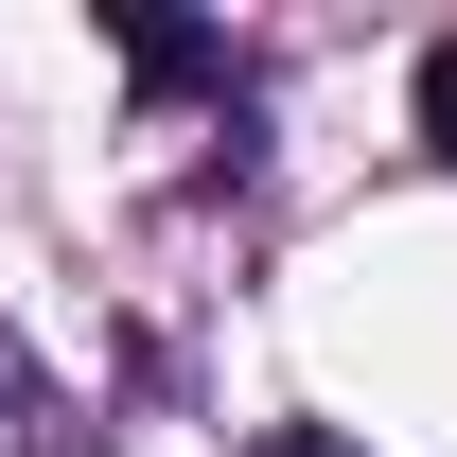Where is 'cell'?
<instances>
[{
	"mask_svg": "<svg viewBox=\"0 0 457 457\" xmlns=\"http://www.w3.org/2000/svg\"><path fill=\"white\" fill-rule=\"evenodd\" d=\"M123 71H141V88H228V106H246L228 36H194V18H141V0H123Z\"/></svg>",
	"mask_w": 457,
	"mask_h": 457,
	"instance_id": "cell-1",
	"label": "cell"
},
{
	"mask_svg": "<svg viewBox=\"0 0 457 457\" xmlns=\"http://www.w3.org/2000/svg\"><path fill=\"white\" fill-rule=\"evenodd\" d=\"M422 141H440V159H457V36H440V54H422Z\"/></svg>",
	"mask_w": 457,
	"mask_h": 457,
	"instance_id": "cell-2",
	"label": "cell"
},
{
	"mask_svg": "<svg viewBox=\"0 0 457 457\" xmlns=\"http://www.w3.org/2000/svg\"><path fill=\"white\" fill-rule=\"evenodd\" d=\"M246 457H370V440H335V422H264Z\"/></svg>",
	"mask_w": 457,
	"mask_h": 457,
	"instance_id": "cell-3",
	"label": "cell"
}]
</instances>
